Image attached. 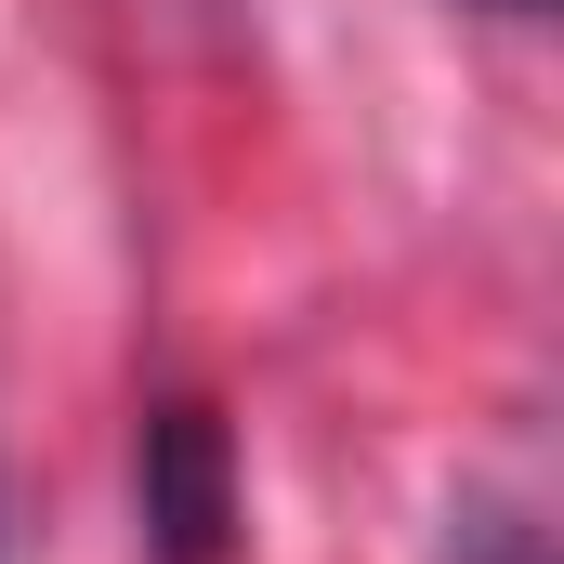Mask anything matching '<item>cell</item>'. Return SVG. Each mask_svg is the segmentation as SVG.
<instances>
[{"mask_svg":"<svg viewBox=\"0 0 564 564\" xmlns=\"http://www.w3.org/2000/svg\"><path fill=\"white\" fill-rule=\"evenodd\" d=\"M144 525H158L171 564H210V552H224L237 499H224V433H210V408L144 421Z\"/></svg>","mask_w":564,"mask_h":564,"instance_id":"6da1fadb","label":"cell"},{"mask_svg":"<svg viewBox=\"0 0 564 564\" xmlns=\"http://www.w3.org/2000/svg\"><path fill=\"white\" fill-rule=\"evenodd\" d=\"M486 13H552V0H486Z\"/></svg>","mask_w":564,"mask_h":564,"instance_id":"7a4b0ae2","label":"cell"}]
</instances>
